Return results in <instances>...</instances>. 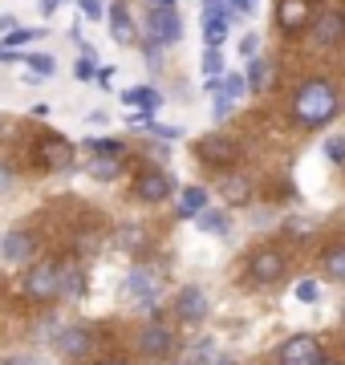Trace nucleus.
I'll return each mask as SVG.
<instances>
[{"mask_svg": "<svg viewBox=\"0 0 345 365\" xmlns=\"http://www.w3.org/2000/svg\"><path fill=\"white\" fill-rule=\"evenodd\" d=\"M337 114H341V93L333 90V81L309 78L301 90L292 93V122H297V126H305V130H321V126H329Z\"/></svg>", "mask_w": 345, "mask_h": 365, "instance_id": "f257e3e1", "label": "nucleus"}, {"mask_svg": "<svg viewBox=\"0 0 345 365\" xmlns=\"http://www.w3.org/2000/svg\"><path fill=\"white\" fill-rule=\"evenodd\" d=\"M21 292H25V300H33V304H53V300L61 297V264L57 260L33 264V268L25 272Z\"/></svg>", "mask_w": 345, "mask_h": 365, "instance_id": "f03ea898", "label": "nucleus"}, {"mask_svg": "<svg viewBox=\"0 0 345 365\" xmlns=\"http://www.w3.org/2000/svg\"><path fill=\"white\" fill-rule=\"evenodd\" d=\"M195 155H200L203 167H215V170H232L244 158V146L232 138V134H207L195 143Z\"/></svg>", "mask_w": 345, "mask_h": 365, "instance_id": "7ed1b4c3", "label": "nucleus"}, {"mask_svg": "<svg viewBox=\"0 0 345 365\" xmlns=\"http://www.w3.org/2000/svg\"><path fill=\"white\" fill-rule=\"evenodd\" d=\"M146 41H155V45H179L183 41V21H179V13L171 9H155L150 4V13H146Z\"/></svg>", "mask_w": 345, "mask_h": 365, "instance_id": "20e7f679", "label": "nucleus"}, {"mask_svg": "<svg viewBox=\"0 0 345 365\" xmlns=\"http://www.w3.org/2000/svg\"><path fill=\"white\" fill-rule=\"evenodd\" d=\"M277 29L284 37L313 29V0H277Z\"/></svg>", "mask_w": 345, "mask_h": 365, "instance_id": "39448f33", "label": "nucleus"}, {"mask_svg": "<svg viewBox=\"0 0 345 365\" xmlns=\"http://www.w3.org/2000/svg\"><path fill=\"white\" fill-rule=\"evenodd\" d=\"M284 268H289V260H284V252L272 248V244H264V248H256L252 256H248V272H252L256 284H272V280H280Z\"/></svg>", "mask_w": 345, "mask_h": 365, "instance_id": "423d86ee", "label": "nucleus"}, {"mask_svg": "<svg viewBox=\"0 0 345 365\" xmlns=\"http://www.w3.org/2000/svg\"><path fill=\"white\" fill-rule=\"evenodd\" d=\"M159 288H163L159 268H146V264H138V268H130V276H126V292H130V297L138 300L143 309H155Z\"/></svg>", "mask_w": 345, "mask_h": 365, "instance_id": "0eeeda50", "label": "nucleus"}, {"mask_svg": "<svg viewBox=\"0 0 345 365\" xmlns=\"http://www.w3.org/2000/svg\"><path fill=\"white\" fill-rule=\"evenodd\" d=\"M138 349H143L150 361H167L175 353V329L163 325V321H150V325L138 333Z\"/></svg>", "mask_w": 345, "mask_h": 365, "instance_id": "6e6552de", "label": "nucleus"}, {"mask_svg": "<svg viewBox=\"0 0 345 365\" xmlns=\"http://www.w3.org/2000/svg\"><path fill=\"white\" fill-rule=\"evenodd\" d=\"M37 167L45 170H69L73 167V143L61 134H45L37 143Z\"/></svg>", "mask_w": 345, "mask_h": 365, "instance_id": "1a4fd4ad", "label": "nucleus"}, {"mask_svg": "<svg viewBox=\"0 0 345 365\" xmlns=\"http://www.w3.org/2000/svg\"><path fill=\"white\" fill-rule=\"evenodd\" d=\"M313 41L321 49H337L345 41V9H321L313 16Z\"/></svg>", "mask_w": 345, "mask_h": 365, "instance_id": "9d476101", "label": "nucleus"}, {"mask_svg": "<svg viewBox=\"0 0 345 365\" xmlns=\"http://www.w3.org/2000/svg\"><path fill=\"white\" fill-rule=\"evenodd\" d=\"M134 199H143V203H167V199H171V175L159 170V167L138 170V179H134Z\"/></svg>", "mask_w": 345, "mask_h": 365, "instance_id": "9b49d317", "label": "nucleus"}, {"mask_svg": "<svg viewBox=\"0 0 345 365\" xmlns=\"http://www.w3.org/2000/svg\"><path fill=\"white\" fill-rule=\"evenodd\" d=\"M317 357H321V341L313 337V333H297V337H289L277 349L280 365H313Z\"/></svg>", "mask_w": 345, "mask_h": 365, "instance_id": "f8f14e48", "label": "nucleus"}, {"mask_svg": "<svg viewBox=\"0 0 345 365\" xmlns=\"http://www.w3.org/2000/svg\"><path fill=\"white\" fill-rule=\"evenodd\" d=\"M175 317H179L183 325H200L203 317H207V292H203L200 284L179 288V297H175Z\"/></svg>", "mask_w": 345, "mask_h": 365, "instance_id": "ddd939ff", "label": "nucleus"}, {"mask_svg": "<svg viewBox=\"0 0 345 365\" xmlns=\"http://www.w3.org/2000/svg\"><path fill=\"white\" fill-rule=\"evenodd\" d=\"M57 349H61V357H69V361H86L93 353V333L90 329H66V333L57 337Z\"/></svg>", "mask_w": 345, "mask_h": 365, "instance_id": "4468645a", "label": "nucleus"}, {"mask_svg": "<svg viewBox=\"0 0 345 365\" xmlns=\"http://www.w3.org/2000/svg\"><path fill=\"white\" fill-rule=\"evenodd\" d=\"M33 248H37V240H33L29 232H13V235L0 240V252H4V260L9 264H25L29 256H33Z\"/></svg>", "mask_w": 345, "mask_h": 365, "instance_id": "2eb2a0df", "label": "nucleus"}, {"mask_svg": "<svg viewBox=\"0 0 345 365\" xmlns=\"http://www.w3.org/2000/svg\"><path fill=\"white\" fill-rule=\"evenodd\" d=\"M220 195H224L227 207L248 203V199H252V182H248V175H224V179H220Z\"/></svg>", "mask_w": 345, "mask_h": 365, "instance_id": "dca6fc26", "label": "nucleus"}, {"mask_svg": "<svg viewBox=\"0 0 345 365\" xmlns=\"http://www.w3.org/2000/svg\"><path fill=\"white\" fill-rule=\"evenodd\" d=\"M106 16H110V37L118 41V45H130L134 41V21H130V9L126 4H114V9H106Z\"/></svg>", "mask_w": 345, "mask_h": 365, "instance_id": "f3484780", "label": "nucleus"}, {"mask_svg": "<svg viewBox=\"0 0 345 365\" xmlns=\"http://www.w3.org/2000/svg\"><path fill=\"white\" fill-rule=\"evenodd\" d=\"M203 207H207V191H203V187H187L183 195H179V207H175V215H179V220H195Z\"/></svg>", "mask_w": 345, "mask_h": 365, "instance_id": "a211bd4d", "label": "nucleus"}, {"mask_svg": "<svg viewBox=\"0 0 345 365\" xmlns=\"http://www.w3.org/2000/svg\"><path fill=\"white\" fill-rule=\"evenodd\" d=\"M321 268H325L333 280H345V240L341 244H329V248L321 252Z\"/></svg>", "mask_w": 345, "mask_h": 365, "instance_id": "6ab92c4d", "label": "nucleus"}, {"mask_svg": "<svg viewBox=\"0 0 345 365\" xmlns=\"http://www.w3.org/2000/svg\"><path fill=\"white\" fill-rule=\"evenodd\" d=\"M122 102H126V106H143V110H159V106H163V93L150 90V86H138V90H126V93H122Z\"/></svg>", "mask_w": 345, "mask_h": 365, "instance_id": "aec40b11", "label": "nucleus"}, {"mask_svg": "<svg viewBox=\"0 0 345 365\" xmlns=\"http://www.w3.org/2000/svg\"><path fill=\"white\" fill-rule=\"evenodd\" d=\"M183 365H215V341L212 337L195 341V345L183 353Z\"/></svg>", "mask_w": 345, "mask_h": 365, "instance_id": "412c9836", "label": "nucleus"}, {"mask_svg": "<svg viewBox=\"0 0 345 365\" xmlns=\"http://www.w3.org/2000/svg\"><path fill=\"white\" fill-rule=\"evenodd\" d=\"M86 288V272L78 264H61V297H81Z\"/></svg>", "mask_w": 345, "mask_h": 365, "instance_id": "4be33fe9", "label": "nucleus"}, {"mask_svg": "<svg viewBox=\"0 0 345 365\" xmlns=\"http://www.w3.org/2000/svg\"><path fill=\"white\" fill-rule=\"evenodd\" d=\"M227 37V16H203V41L207 49H220Z\"/></svg>", "mask_w": 345, "mask_h": 365, "instance_id": "5701e85b", "label": "nucleus"}, {"mask_svg": "<svg viewBox=\"0 0 345 365\" xmlns=\"http://www.w3.org/2000/svg\"><path fill=\"white\" fill-rule=\"evenodd\" d=\"M86 143H90V150L98 158H122L126 155V143H122V138H86Z\"/></svg>", "mask_w": 345, "mask_h": 365, "instance_id": "b1692460", "label": "nucleus"}, {"mask_svg": "<svg viewBox=\"0 0 345 365\" xmlns=\"http://www.w3.org/2000/svg\"><path fill=\"white\" fill-rule=\"evenodd\" d=\"M195 220H200V227H203V232H215V235H227V227H232L224 211H200Z\"/></svg>", "mask_w": 345, "mask_h": 365, "instance_id": "393cba45", "label": "nucleus"}, {"mask_svg": "<svg viewBox=\"0 0 345 365\" xmlns=\"http://www.w3.org/2000/svg\"><path fill=\"white\" fill-rule=\"evenodd\" d=\"M143 240H146V232L138 227V223H130V227H118V248H122V252H138V248H143Z\"/></svg>", "mask_w": 345, "mask_h": 365, "instance_id": "a878e982", "label": "nucleus"}, {"mask_svg": "<svg viewBox=\"0 0 345 365\" xmlns=\"http://www.w3.org/2000/svg\"><path fill=\"white\" fill-rule=\"evenodd\" d=\"M25 61H29V73H37L41 81H45V78L57 69V61L49 57V53H33V57H25Z\"/></svg>", "mask_w": 345, "mask_h": 365, "instance_id": "bb28decb", "label": "nucleus"}, {"mask_svg": "<svg viewBox=\"0 0 345 365\" xmlns=\"http://www.w3.org/2000/svg\"><path fill=\"white\" fill-rule=\"evenodd\" d=\"M90 175H93V179H102V182H110L114 175H118V158H98V155H93Z\"/></svg>", "mask_w": 345, "mask_h": 365, "instance_id": "cd10ccee", "label": "nucleus"}, {"mask_svg": "<svg viewBox=\"0 0 345 365\" xmlns=\"http://www.w3.org/2000/svg\"><path fill=\"white\" fill-rule=\"evenodd\" d=\"M224 98H232V102H240L244 93H248V78H240V73H224Z\"/></svg>", "mask_w": 345, "mask_h": 365, "instance_id": "c85d7f7f", "label": "nucleus"}, {"mask_svg": "<svg viewBox=\"0 0 345 365\" xmlns=\"http://www.w3.org/2000/svg\"><path fill=\"white\" fill-rule=\"evenodd\" d=\"M203 78H224V53L220 49L203 53Z\"/></svg>", "mask_w": 345, "mask_h": 365, "instance_id": "c756f323", "label": "nucleus"}, {"mask_svg": "<svg viewBox=\"0 0 345 365\" xmlns=\"http://www.w3.org/2000/svg\"><path fill=\"white\" fill-rule=\"evenodd\" d=\"M244 78H248V90H264V86H268V61H260V57H256L252 69H248Z\"/></svg>", "mask_w": 345, "mask_h": 365, "instance_id": "7c9ffc66", "label": "nucleus"}, {"mask_svg": "<svg viewBox=\"0 0 345 365\" xmlns=\"http://www.w3.org/2000/svg\"><path fill=\"white\" fill-rule=\"evenodd\" d=\"M37 37H45L41 29H13V33L4 37V45H9V49H21V45H29V41H37Z\"/></svg>", "mask_w": 345, "mask_h": 365, "instance_id": "2f4dec72", "label": "nucleus"}, {"mask_svg": "<svg viewBox=\"0 0 345 365\" xmlns=\"http://www.w3.org/2000/svg\"><path fill=\"white\" fill-rule=\"evenodd\" d=\"M325 158H329L333 167H341V163H345V138H341V134L325 143Z\"/></svg>", "mask_w": 345, "mask_h": 365, "instance_id": "473e14b6", "label": "nucleus"}, {"mask_svg": "<svg viewBox=\"0 0 345 365\" xmlns=\"http://www.w3.org/2000/svg\"><path fill=\"white\" fill-rule=\"evenodd\" d=\"M73 78H78V81H93V78H98V66H93V57H90V53H86V57H81L78 66H73Z\"/></svg>", "mask_w": 345, "mask_h": 365, "instance_id": "72a5a7b5", "label": "nucleus"}, {"mask_svg": "<svg viewBox=\"0 0 345 365\" xmlns=\"http://www.w3.org/2000/svg\"><path fill=\"white\" fill-rule=\"evenodd\" d=\"M317 297H321V288L313 284V280H301V284H297V300H301V304H313Z\"/></svg>", "mask_w": 345, "mask_h": 365, "instance_id": "f704fd0d", "label": "nucleus"}, {"mask_svg": "<svg viewBox=\"0 0 345 365\" xmlns=\"http://www.w3.org/2000/svg\"><path fill=\"white\" fill-rule=\"evenodd\" d=\"M232 106H236L232 98H224V93H215V102H212V118H215V122H224V118L232 114Z\"/></svg>", "mask_w": 345, "mask_h": 365, "instance_id": "c9c22d12", "label": "nucleus"}, {"mask_svg": "<svg viewBox=\"0 0 345 365\" xmlns=\"http://www.w3.org/2000/svg\"><path fill=\"white\" fill-rule=\"evenodd\" d=\"M81 13H86V21H102L106 9H102V0H81Z\"/></svg>", "mask_w": 345, "mask_h": 365, "instance_id": "e433bc0d", "label": "nucleus"}, {"mask_svg": "<svg viewBox=\"0 0 345 365\" xmlns=\"http://www.w3.org/2000/svg\"><path fill=\"white\" fill-rule=\"evenodd\" d=\"M256 49H260V41H256V37H244V41H240V53H244L248 61H256Z\"/></svg>", "mask_w": 345, "mask_h": 365, "instance_id": "4c0bfd02", "label": "nucleus"}, {"mask_svg": "<svg viewBox=\"0 0 345 365\" xmlns=\"http://www.w3.org/2000/svg\"><path fill=\"white\" fill-rule=\"evenodd\" d=\"M9 187H13V167H9V163H0V195H4Z\"/></svg>", "mask_w": 345, "mask_h": 365, "instance_id": "58836bf2", "label": "nucleus"}, {"mask_svg": "<svg viewBox=\"0 0 345 365\" xmlns=\"http://www.w3.org/2000/svg\"><path fill=\"white\" fill-rule=\"evenodd\" d=\"M150 134H159V138H179L175 126H159V122H150Z\"/></svg>", "mask_w": 345, "mask_h": 365, "instance_id": "ea45409f", "label": "nucleus"}, {"mask_svg": "<svg viewBox=\"0 0 345 365\" xmlns=\"http://www.w3.org/2000/svg\"><path fill=\"white\" fill-rule=\"evenodd\" d=\"M232 4V16H240V13H252V0H227Z\"/></svg>", "mask_w": 345, "mask_h": 365, "instance_id": "a19ab883", "label": "nucleus"}, {"mask_svg": "<svg viewBox=\"0 0 345 365\" xmlns=\"http://www.w3.org/2000/svg\"><path fill=\"white\" fill-rule=\"evenodd\" d=\"M110 78H114V69H98V78H93V81H98L102 90H110V86H114V81H110Z\"/></svg>", "mask_w": 345, "mask_h": 365, "instance_id": "79ce46f5", "label": "nucleus"}, {"mask_svg": "<svg viewBox=\"0 0 345 365\" xmlns=\"http://www.w3.org/2000/svg\"><path fill=\"white\" fill-rule=\"evenodd\" d=\"M13 29H16L13 16H0V33H13Z\"/></svg>", "mask_w": 345, "mask_h": 365, "instance_id": "37998d69", "label": "nucleus"}, {"mask_svg": "<svg viewBox=\"0 0 345 365\" xmlns=\"http://www.w3.org/2000/svg\"><path fill=\"white\" fill-rule=\"evenodd\" d=\"M57 4H61V0H41V9H45V13H57Z\"/></svg>", "mask_w": 345, "mask_h": 365, "instance_id": "c03bdc74", "label": "nucleus"}, {"mask_svg": "<svg viewBox=\"0 0 345 365\" xmlns=\"http://www.w3.org/2000/svg\"><path fill=\"white\" fill-rule=\"evenodd\" d=\"M313 365H337V361H333V357H329V353H325V349H321V357H317V361H313Z\"/></svg>", "mask_w": 345, "mask_h": 365, "instance_id": "a18cd8bd", "label": "nucleus"}, {"mask_svg": "<svg viewBox=\"0 0 345 365\" xmlns=\"http://www.w3.org/2000/svg\"><path fill=\"white\" fill-rule=\"evenodd\" d=\"M4 365H37V361H29V357H13V361H4Z\"/></svg>", "mask_w": 345, "mask_h": 365, "instance_id": "49530a36", "label": "nucleus"}, {"mask_svg": "<svg viewBox=\"0 0 345 365\" xmlns=\"http://www.w3.org/2000/svg\"><path fill=\"white\" fill-rule=\"evenodd\" d=\"M150 4H155V9H171L175 0H150Z\"/></svg>", "mask_w": 345, "mask_h": 365, "instance_id": "de8ad7c7", "label": "nucleus"}, {"mask_svg": "<svg viewBox=\"0 0 345 365\" xmlns=\"http://www.w3.org/2000/svg\"><path fill=\"white\" fill-rule=\"evenodd\" d=\"M102 365H130V361H122V357H114V361H102Z\"/></svg>", "mask_w": 345, "mask_h": 365, "instance_id": "09e8293b", "label": "nucleus"}, {"mask_svg": "<svg viewBox=\"0 0 345 365\" xmlns=\"http://www.w3.org/2000/svg\"><path fill=\"white\" fill-rule=\"evenodd\" d=\"M215 365H232V361H215Z\"/></svg>", "mask_w": 345, "mask_h": 365, "instance_id": "8fccbe9b", "label": "nucleus"}, {"mask_svg": "<svg viewBox=\"0 0 345 365\" xmlns=\"http://www.w3.org/2000/svg\"><path fill=\"white\" fill-rule=\"evenodd\" d=\"M0 240H4V235H0Z\"/></svg>", "mask_w": 345, "mask_h": 365, "instance_id": "3c124183", "label": "nucleus"}]
</instances>
